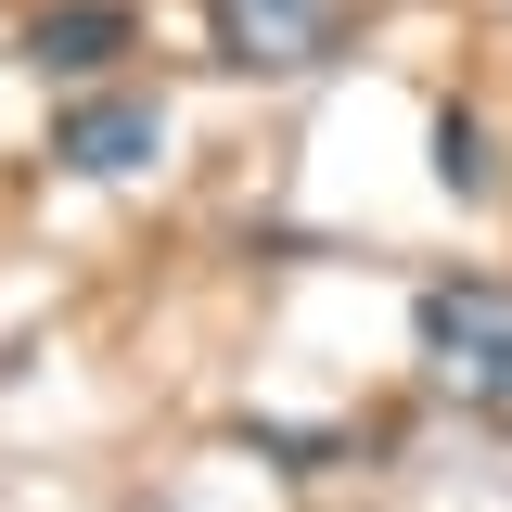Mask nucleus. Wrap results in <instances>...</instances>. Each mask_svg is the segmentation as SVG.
I'll return each instance as SVG.
<instances>
[{
	"label": "nucleus",
	"instance_id": "1",
	"mask_svg": "<svg viewBox=\"0 0 512 512\" xmlns=\"http://www.w3.org/2000/svg\"><path fill=\"white\" fill-rule=\"evenodd\" d=\"M410 333H423V372L448 397H487L500 410V384H512V295L500 282H423Z\"/></svg>",
	"mask_w": 512,
	"mask_h": 512
},
{
	"label": "nucleus",
	"instance_id": "2",
	"mask_svg": "<svg viewBox=\"0 0 512 512\" xmlns=\"http://www.w3.org/2000/svg\"><path fill=\"white\" fill-rule=\"evenodd\" d=\"M218 39L256 77H320L346 52V0H218Z\"/></svg>",
	"mask_w": 512,
	"mask_h": 512
},
{
	"label": "nucleus",
	"instance_id": "3",
	"mask_svg": "<svg viewBox=\"0 0 512 512\" xmlns=\"http://www.w3.org/2000/svg\"><path fill=\"white\" fill-rule=\"evenodd\" d=\"M52 154L77 167V180H141V167L167 154V116H154L141 90H103V103H64Z\"/></svg>",
	"mask_w": 512,
	"mask_h": 512
},
{
	"label": "nucleus",
	"instance_id": "4",
	"mask_svg": "<svg viewBox=\"0 0 512 512\" xmlns=\"http://www.w3.org/2000/svg\"><path fill=\"white\" fill-rule=\"evenodd\" d=\"M141 26H128V0H52V13H26V64L39 77H103Z\"/></svg>",
	"mask_w": 512,
	"mask_h": 512
},
{
	"label": "nucleus",
	"instance_id": "5",
	"mask_svg": "<svg viewBox=\"0 0 512 512\" xmlns=\"http://www.w3.org/2000/svg\"><path fill=\"white\" fill-rule=\"evenodd\" d=\"M436 192H461V205L500 192V154H487V128H474V116H436Z\"/></svg>",
	"mask_w": 512,
	"mask_h": 512
},
{
	"label": "nucleus",
	"instance_id": "6",
	"mask_svg": "<svg viewBox=\"0 0 512 512\" xmlns=\"http://www.w3.org/2000/svg\"><path fill=\"white\" fill-rule=\"evenodd\" d=\"M500 410H512V384H500Z\"/></svg>",
	"mask_w": 512,
	"mask_h": 512
}]
</instances>
